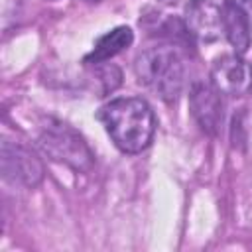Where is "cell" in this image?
Instances as JSON below:
<instances>
[{
    "instance_id": "3",
    "label": "cell",
    "mask_w": 252,
    "mask_h": 252,
    "mask_svg": "<svg viewBox=\"0 0 252 252\" xmlns=\"http://www.w3.org/2000/svg\"><path fill=\"white\" fill-rule=\"evenodd\" d=\"M37 146L55 161H63L77 171H89L93 167V154L85 140L69 126L61 122H49L43 126Z\"/></svg>"
},
{
    "instance_id": "6",
    "label": "cell",
    "mask_w": 252,
    "mask_h": 252,
    "mask_svg": "<svg viewBox=\"0 0 252 252\" xmlns=\"http://www.w3.org/2000/svg\"><path fill=\"white\" fill-rule=\"evenodd\" d=\"M211 83L228 96H242L252 89V67L240 55H222L211 67Z\"/></svg>"
},
{
    "instance_id": "11",
    "label": "cell",
    "mask_w": 252,
    "mask_h": 252,
    "mask_svg": "<svg viewBox=\"0 0 252 252\" xmlns=\"http://www.w3.org/2000/svg\"><path fill=\"white\" fill-rule=\"evenodd\" d=\"M236 2L240 4L242 12L246 14V18H248V24H250V28H252V0H236Z\"/></svg>"
},
{
    "instance_id": "5",
    "label": "cell",
    "mask_w": 252,
    "mask_h": 252,
    "mask_svg": "<svg viewBox=\"0 0 252 252\" xmlns=\"http://www.w3.org/2000/svg\"><path fill=\"white\" fill-rule=\"evenodd\" d=\"M189 106H191V114L193 118L199 122V126L211 134V136H219L222 130V100H220V93L215 89V85L211 83H203V81H195L191 85L189 91Z\"/></svg>"
},
{
    "instance_id": "1",
    "label": "cell",
    "mask_w": 252,
    "mask_h": 252,
    "mask_svg": "<svg viewBox=\"0 0 252 252\" xmlns=\"http://www.w3.org/2000/svg\"><path fill=\"white\" fill-rule=\"evenodd\" d=\"M96 118L104 124L114 146L126 154L146 150L156 132L152 106L140 96H122L104 104Z\"/></svg>"
},
{
    "instance_id": "12",
    "label": "cell",
    "mask_w": 252,
    "mask_h": 252,
    "mask_svg": "<svg viewBox=\"0 0 252 252\" xmlns=\"http://www.w3.org/2000/svg\"><path fill=\"white\" fill-rule=\"evenodd\" d=\"M83 2H100V0H83Z\"/></svg>"
},
{
    "instance_id": "2",
    "label": "cell",
    "mask_w": 252,
    "mask_h": 252,
    "mask_svg": "<svg viewBox=\"0 0 252 252\" xmlns=\"http://www.w3.org/2000/svg\"><path fill=\"white\" fill-rule=\"evenodd\" d=\"M138 81L154 91L161 100L173 102L185 85V65L177 49L171 45H159L144 51L136 59Z\"/></svg>"
},
{
    "instance_id": "9",
    "label": "cell",
    "mask_w": 252,
    "mask_h": 252,
    "mask_svg": "<svg viewBox=\"0 0 252 252\" xmlns=\"http://www.w3.org/2000/svg\"><path fill=\"white\" fill-rule=\"evenodd\" d=\"M132 39H134V33L128 26L114 28L112 32L98 37V41L94 43V49L85 57V63H102V61L114 57L116 53H120L124 47H128L132 43Z\"/></svg>"
},
{
    "instance_id": "8",
    "label": "cell",
    "mask_w": 252,
    "mask_h": 252,
    "mask_svg": "<svg viewBox=\"0 0 252 252\" xmlns=\"http://www.w3.org/2000/svg\"><path fill=\"white\" fill-rule=\"evenodd\" d=\"M222 32L228 39V43L234 47L236 55L246 53V49L250 47V24L246 14L242 12L240 4L236 0H224L222 8Z\"/></svg>"
},
{
    "instance_id": "10",
    "label": "cell",
    "mask_w": 252,
    "mask_h": 252,
    "mask_svg": "<svg viewBox=\"0 0 252 252\" xmlns=\"http://www.w3.org/2000/svg\"><path fill=\"white\" fill-rule=\"evenodd\" d=\"M100 81H102V93H108V91H114L118 85H120V79H122V75H120V71L114 67V65H106V67H102L100 69Z\"/></svg>"
},
{
    "instance_id": "4",
    "label": "cell",
    "mask_w": 252,
    "mask_h": 252,
    "mask_svg": "<svg viewBox=\"0 0 252 252\" xmlns=\"http://www.w3.org/2000/svg\"><path fill=\"white\" fill-rule=\"evenodd\" d=\"M2 177L10 183H20L26 187H35L43 177L41 161L24 146L4 140L0 150Z\"/></svg>"
},
{
    "instance_id": "7",
    "label": "cell",
    "mask_w": 252,
    "mask_h": 252,
    "mask_svg": "<svg viewBox=\"0 0 252 252\" xmlns=\"http://www.w3.org/2000/svg\"><path fill=\"white\" fill-rule=\"evenodd\" d=\"M187 32L201 43H213L222 32V12L213 0H189L185 6Z\"/></svg>"
}]
</instances>
